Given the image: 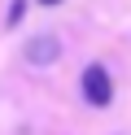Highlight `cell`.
Listing matches in <instances>:
<instances>
[{"label":"cell","instance_id":"obj_1","mask_svg":"<svg viewBox=\"0 0 131 135\" xmlns=\"http://www.w3.org/2000/svg\"><path fill=\"white\" fill-rule=\"evenodd\" d=\"M79 91H83L87 105H109L114 100V83H109V74H105V65H87L83 79H79Z\"/></svg>","mask_w":131,"mask_h":135},{"label":"cell","instance_id":"obj_2","mask_svg":"<svg viewBox=\"0 0 131 135\" xmlns=\"http://www.w3.org/2000/svg\"><path fill=\"white\" fill-rule=\"evenodd\" d=\"M57 52H61L57 35H35L31 44H26V57H31L35 65H48V61H57Z\"/></svg>","mask_w":131,"mask_h":135},{"label":"cell","instance_id":"obj_3","mask_svg":"<svg viewBox=\"0 0 131 135\" xmlns=\"http://www.w3.org/2000/svg\"><path fill=\"white\" fill-rule=\"evenodd\" d=\"M39 4H61V0H39Z\"/></svg>","mask_w":131,"mask_h":135}]
</instances>
